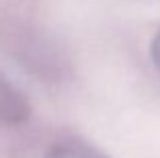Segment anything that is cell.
<instances>
[{"instance_id": "cell-1", "label": "cell", "mask_w": 160, "mask_h": 158, "mask_svg": "<svg viewBox=\"0 0 160 158\" xmlns=\"http://www.w3.org/2000/svg\"><path fill=\"white\" fill-rule=\"evenodd\" d=\"M18 158H109L95 146L77 138H59L18 152Z\"/></svg>"}, {"instance_id": "cell-2", "label": "cell", "mask_w": 160, "mask_h": 158, "mask_svg": "<svg viewBox=\"0 0 160 158\" xmlns=\"http://www.w3.org/2000/svg\"><path fill=\"white\" fill-rule=\"evenodd\" d=\"M31 118L28 97L0 71V126H18Z\"/></svg>"}, {"instance_id": "cell-3", "label": "cell", "mask_w": 160, "mask_h": 158, "mask_svg": "<svg viewBox=\"0 0 160 158\" xmlns=\"http://www.w3.org/2000/svg\"><path fill=\"white\" fill-rule=\"evenodd\" d=\"M150 55H152V61H154V65L160 69V32L156 37H154V41H152V47H150Z\"/></svg>"}]
</instances>
